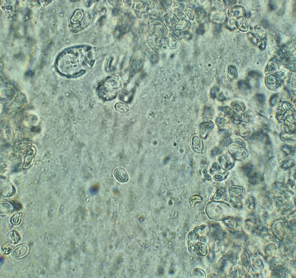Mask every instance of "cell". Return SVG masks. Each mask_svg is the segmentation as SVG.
Masks as SVG:
<instances>
[{
	"instance_id": "1",
	"label": "cell",
	"mask_w": 296,
	"mask_h": 278,
	"mask_svg": "<svg viewBox=\"0 0 296 278\" xmlns=\"http://www.w3.org/2000/svg\"><path fill=\"white\" fill-rule=\"evenodd\" d=\"M30 249V247L28 244H20L18 245L13 250L12 256L14 258L16 259H22L28 255Z\"/></svg>"
},
{
	"instance_id": "2",
	"label": "cell",
	"mask_w": 296,
	"mask_h": 278,
	"mask_svg": "<svg viewBox=\"0 0 296 278\" xmlns=\"http://www.w3.org/2000/svg\"><path fill=\"white\" fill-rule=\"evenodd\" d=\"M114 175L115 178L120 182L125 183L128 180V176L127 172L122 168L116 169L114 172Z\"/></svg>"
},
{
	"instance_id": "3",
	"label": "cell",
	"mask_w": 296,
	"mask_h": 278,
	"mask_svg": "<svg viewBox=\"0 0 296 278\" xmlns=\"http://www.w3.org/2000/svg\"><path fill=\"white\" fill-rule=\"evenodd\" d=\"M7 239L9 242L12 244H16L20 241L21 237L17 231L12 230L8 234Z\"/></svg>"
},
{
	"instance_id": "4",
	"label": "cell",
	"mask_w": 296,
	"mask_h": 278,
	"mask_svg": "<svg viewBox=\"0 0 296 278\" xmlns=\"http://www.w3.org/2000/svg\"><path fill=\"white\" fill-rule=\"evenodd\" d=\"M116 109L119 112L125 113L129 111V108L128 106L126 104L122 103H118L115 106Z\"/></svg>"
},
{
	"instance_id": "5",
	"label": "cell",
	"mask_w": 296,
	"mask_h": 278,
	"mask_svg": "<svg viewBox=\"0 0 296 278\" xmlns=\"http://www.w3.org/2000/svg\"><path fill=\"white\" fill-rule=\"evenodd\" d=\"M14 245L10 242L5 243L2 247V249L4 251L5 254H8L10 253L14 249Z\"/></svg>"
},
{
	"instance_id": "6",
	"label": "cell",
	"mask_w": 296,
	"mask_h": 278,
	"mask_svg": "<svg viewBox=\"0 0 296 278\" xmlns=\"http://www.w3.org/2000/svg\"><path fill=\"white\" fill-rule=\"evenodd\" d=\"M22 215L21 213H18L14 214L12 217V223L14 225L17 226L20 224L21 221Z\"/></svg>"
},
{
	"instance_id": "7",
	"label": "cell",
	"mask_w": 296,
	"mask_h": 278,
	"mask_svg": "<svg viewBox=\"0 0 296 278\" xmlns=\"http://www.w3.org/2000/svg\"><path fill=\"white\" fill-rule=\"evenodd\" d=\"M201 127V132L202 135H206V133L209 131L211 127V124L208 122H206L203 124Z\"/></svg>"
},
{
	"instance_id": "8",
	"label": "cell",
	"mask_w": 296,
	"mask_h": 278,
	"mask_svg": "<svg viewBox=\"0 0 296 278\" xmlns=\"http://www.w3.org/2000/svg\"><path fill=\"white\" fill-rule=\"evenodd\" d=\"M217 92V89L216 88H213L211 89L210 93V95L212 99H215L216 97Z\"/></svg>"
},
{
	"instance_id": "9",
	"label": "cell",
	"mask_w": 296,
	"mask_h": 278,
	"mask_svg": "<svg viewBox=\"0 0 296 278\" xmlns=\"http://www.w3.org/2000/svg\"><path fill=\"white\" fill-rule=\"evenodd\" d=\"M229 74L233 76H234L236 74V70L235 68L232 67H230L228 70Z\"/></svg>"
},
{
	"instance_id": "10",
	"label": "cell",
	"mask_w": 296,
	"mask_h": 278,
	"mask_svg": "<svg viewBox=\"0 0 296 278\" xmlns=\"http://www.w3.org/2000/svg\"><path fill=\"white\" fill-rule=\"evenodd\" d=\"M221 151V149L219 147H216L214 148L212 151V154L213 155H217Z\"/></svg>"
},
{
	"instance_id": "11",
	"label": "cell",
	"mask_w": 296,
	"mask_h": 278,
	"mask_svg": "<svg viewBox=\"0 0 296 278\" xmlns=\"http://www.w3.org/2000/svg\"><path fill=\"white\" fill-rule=\"evenodd\" d=\"M218 100L223 101L226 100V98L222 93H221L218 95Z\"/></svg>"
}]
</instances>
